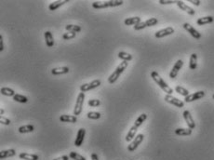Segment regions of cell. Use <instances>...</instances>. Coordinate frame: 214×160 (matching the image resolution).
Listing matches in <instances>:
<instances>
[{
  "label": "cell",
  "instance_id": "1",
  "mask_svg": "<svg viewBox=\"0 0 214 160\" xmlns=\"http://www.w3.org/2000/svg\"><path fill=\"white\" fill-rule=\"evenodd\" d=\"M151 78H153V80L158 85V87L164 91V92H166L168 95H171L172 93H173V89L163 80V78L159 76V74L157 73V72H155V71H153L152 73H151Z\"/></svg>",
  "mask_w": 214,
  "mask_h": 160
},
{
  "label": "cell",
  "instance_id": "2",
  "mask_svg": "<svg viewBox=\"0 0 214 160\" xmlns=\"http://www.w3.org/2000/svg\"><path fill=\"white\" fill-rule=\"evenodd\" d=\"M124 3L122 0H110V1H95L92 3V7L96 9L106 8H114L121 6Z\"/></svg>",
  "mask_w": 214,
  "mask_h": 160
},
{
  "label": "cell",
  "instance_id": "3",
  "mask_svg": "<svg viewBox=\"0 0 214 160\" xmlns=\"http://www.w3.org/2000/svg\"><path fill=\"white\" fill-rule=\"evenodd\" d=\"M127 67H128V62H120V64L116 67V69L113 72V74L108 78V82L110 84L115 83L116 80L118 79V78L120 77V75L126 70Z\"/></svg>",
  "mask_w": 214,
  "mask_h": 160
},
{
  "label": "cell",
  "instance_id": "4",
  "mask_svg": "<svg viewBox=\"0 0 214 160\" xmlns=\"http://www.w3.org/2000/svg\"><path fill=\"white\" fill-rule=\"evenodd\" d=\"M84 99H85V93L84 92H80L77 96L76 102H75V105L74 108V115L75 117L79 116L82 112V108H83V104H84Z\"/></svg>",
  "mask_w": 214,
  "mask_h": 160
},
{
  "label": "cell",
  "instance_id": "5",
  "mask_svg": "<svg viewBox=\"0 0 214 160\" xmlns=\"http://www.w3.org/2000/svg\"><path fill=\"white\" fill-rule=\"evenodd\" d=\"M101 84H102L101 80L95 79L91 81L90 83H86V84L81 85L80 86V90H81V92H86V91H89V90H91V89H94V88H98Z\"/></svg>",
  "mask_w": 214,
  "mask_h": 160
},
{
  "label": "cell",
  "instance_id": "6",
  "mask_svg": "<svg viewBox=\"0 0 214 160\" xmlns=\"http://www.w3.org/2000/svg\"><path fill=\"white\" fill-rule=\"evenodd\" d=\"M143 138H144L143 134H138V135L135 137V139L132 141V142H131L130 144H129V146H128V151H129V152H133V151H135V150L138 148V146L142 143V142L143 141Z\"/></svg>",
  "mask_w": 214,
  "mask_h": 160
},
{
  "label": "cell",
  "instance_id": "7",
  "mask_svg": "<svg viewBox=\"0 0 214 160\" xmlns=\"http://www.w3.org/2000/svg\"><path fill=\"white\" fill-rule=\"evenodd\" d=\"M182 27L194 38H196V39H200L201 38V34L196 30V29H195L190 23H187V22H185V23H183V25H182Z\"/></svg>",
  "mask_w": 214,
  "mask_h": 160
},
{
  "label": "cell",
  "instance_id": "8",
  "mask_svg": "<svg viewBox=\"0 0 214 160\" xmlns=\"http://www.w3.org/2000/svg\"><path fill=\"white\" fill-rule=\"evenodd\" d=\"M164 100H165L167 102H169V103H171V104H172V105H175L176 107H179V108H181V107H183V105H184V102H181V100H179L177 98L173 97L172 95H168V94H167V95L164 97Z\"/></svg>",
  "mask_w": 214,
  "mask_h": 160
},
{
  "label": "cell",
  "instance_id": "9",
  "mask_svg": "<svg viewBox=\"0 0 214 160\" xmlns=\"http://www.w3.org/2000/svg\"><path fill=\"white\" fill-rule=\"evenodd\" d=\"M205 96V91L200 90V91H196L193 94H189L187 97L184 98V102H191L196 100H200L201 98H203Z\"/></svg>",
  "mask_w": 214,
  "mask_h": 160
},
{
  "label": "cell",
  "instance_id": "10",
  "mask_svg": "<svg viewBox=\"0 0 214 160\" xmlns=\"http://www.w3.org/2000/svg\"><path fill=\"white\" fill-rule=\"evenodd\" d=\"M182 116H183V118L185 120V122H186L188 128H191V129H194V128H196V123H195V120L193 118L191 113H190L188 110H185V111L183 112Z\"/></svg>",
  "mask_w": 214,
  "mask_h": 160
},
{
  "label": "cell",
  "instance_id": "11",
  "mask_svg": "<svg viewBox=\"0 0 214 160\" xmlns=\"http://www.w3.org/2000/svg\"><path fill=\"white\" fill-rule=\"evenodd\" d=\"M182 65H183V62H182L181 60H178V61L175 62V64L173 65V67H172V69H171V73H170V78H171V79L176 78L179 71L181 69Z\"/></svg>",
  "mask_w": 214,
  "mask_h": 160
},
{
  "label": "cell",
  "instance_id": "12",
  "mask_svg": "<svg viewBox=\"0 0 214 160\" xmlns=\"http://www.w3.org/2000/svg\"><path fill=\"white\" fill-rule=\"evenodd\" d=\"M174 33V29L172 27H167V28H164L162 30H159L157 32H155V37L156 38H165V37H168V36H171Z\"/></svg>",
  "mask_w": 214,
  "mask_h": 160
},
{
  "label": "cell",
  "instance_id": "13",
  "mask_svg": "<svg viewBox=\"0 0 214 160\" xmlns=\"http://www.w3.org/2000/svg\"><path fill=\"white\" fill-rule=\"evenodd\" d=\"M85 135H86V129L85 128H79L78 131H77V134H76V138H75V141H74V145L76 147H80L84 142V138H85Z\"/></svg>",
  "mask_w": 214,
  "mask_h": 160
},
{
  "label": "cell",
  "instance_id": "14",
  "mask_svg": "<svg viewBox=\"0 0 214 160\" xmlns=\"http://www.w3.org/2000/svg\"><path fill=\"white\" fill-rule=\"evenodd\" d=\"M176 4H177V6H178L179 8H180L181 10H183V11L187 12L189 15H195L196 11H195L192 8H190L189 6H187V5H186L183 1H177V2H176Z\"/></svg>",
  "mask_w": 214,
  "mask_h": 160
},
{
  "label": "cell",
  "instance_id": "15",
  "mask_svg": "<svg viewBox=\"0 0 214 160\" xmlns=\"http://www.w3.org/2000/svg\"><path fill=\"white\" fill-rule=\"evenodd\" d=\"M67 73H69V68L66 67V66H64V67H56V68H53L51 70V74L54 75V76L65 75Z\"/></svg>",
  "mask_w": 214,
  "mask_h": 160
},
{
  "label": "cell",
  "instance_id": "16",
  "mask_svg": "<svg viewBox=\"0 0 214 160\" xmlns=\"http://www.w3.org/2000/svg\"><path fill=\"white\" fill-rule=\"evenodd\" d=\"M137 130H138V128H136L134 125L130 128V129L129 130V132H128V134H127V136H126V138H125V140L127 141V142H131L136 136V133H137Z\"/></svg>",
  "mask_w": 214,
  "mask_h": 160
},
{
  "label": "cell",
  "instance_id": "17",
  "mask_svg": "<svg viewBox=\"0 0 214 160\" xmlns=\"http://www.w3.org/2000/svg\"><path fill=\"white\" fill-rule=\"evenodd\" d=\"M16 155V151L14 149H8V150H3L0 152V158L5 159L8 158H12Z\"/></svg>",
  "mask_w": 214,
  "mask_h": 160
},
{
  "label": "cell",
  "instance_id": "18",
  "mask_svg": "<svg viewBox=\"0 0 214 160\" xmlns=\"http://www.w3.org/2000/svg\"><path fill=\"white\" fill-rule=\"evenodd\" d=\"M65 3H68V1H67V0L54 1V2H52V3H50V4L48 5V9H49V10H51V11H54V10H56L57 8H59L61 6L64 5Z\"/></svg>",
  "mask_w": 214,
  "mask_h": 160
},
{
  "label": "cell",
  "instance_id": "19",
  "mask_svg": "<svg viewBox=\"0 0 214 160\" xmlns=\"http://www.w3.org/2000/svg\"><path fill=\"white\" fill-rule=\"evenodd\" d=\"M214 18L212 16H206V17H202V18H199L197 21H196V23L197 25H205V24H208V23H211L213 22Z\"/></svg>",
  "mask_w": 214,
  "mask_h": 160
},
{
  "label": "cell",
  "instance_id": "20",
  "mask_svg": "<svg viewBox=\"0 0 214 160\" xmlns=\"http://www.w3.org/2000/svg\"><path fill=\"white\" fill-rule=\"evenodd\" d=\"M45 40H46V45L48 48H51V47L54 46V38H53V36H52L51 32L47 31L45 33Z\"/></svg>",
  "mask_w": 214,
  "mask_h": 160
},
{
  "label": "cell",
  "instance_id": "21",
  "mask_svg": "<svg viewBox=\"0 0 214 160\" xmlns=\"http://www.w3.org/2000/svg\"><path fill=\"white\" fill-rule=\"evenodd\" d=\"M59 119L61 122H65V123H76L77 121L75 116H69V115H62Z\"/></svg>",
  "mask_w": 214,
  "mask_h": 160
},
{
  "label": "cell",
  "instance_id": "22",
  "mask_svg": "<svg viewBox=\"0 0 214 160\" xmlns=\"http://www.w3.org/2000/svg\"><path fill=\"white\" fill-rule=\"evenodd\" d=\"M141 22V18L140 17H131V18H127L124 21L125 25H136Z\"/></svg>",
  "mask_w": 214,
  "mask_h": 160
},
{
  "label": "cell",
  "instance_id": "23",
  "mask_svg": "<svg viewBox=\"0 0 214 160\" xmlns=\"http://www.w3.org/2000/svg\"><path fill=\"white\" fill-rule=\"evenodd\" d=\"M19 158L23 160H38L39 157L36 154H28V153H21Z\"/></svg>",
  "mask_w": 214,
  "mask_h": 160
},
{
  "label": "cell",
  "instance_id": "24",
  "mask_svg": "<svg viewBox=\"0 0 214 160\" xmlns=\"http://www.w3.org/2000/svg\"><path fill=\"white\" fill-rule=\"evenodd\" d=\"M197 67V55L196 53H193L190 56V61H189V68L191 70H195Z\"/></svg>",
  "mask_w": 214,
  "mask_h": 160
},
{
  "label": "cell",
  "instance_id": "25",
  "mask_svg": "<svg viewBox=\"0 0 214 160\" xmlns=\"http://www.w3.org/2000/svg\"><path fill=\"white\" fill-rule=\"evenodd\" d=\"M193 129L191 128H177L175 129V134L178 136H189L192 134Z\"/></svg>",
  "mask_w": 214,
  "mask_h": 160
},
{
  "label": "cell",
  "instance_id": "26",
  "mask_svg": "<svg viewBox=\"0 0 214 160\" xmlns=\"http://www.w3.org/2000/svg\"><path fill=\"white\" fill-rule=\"evenodd\" d=\"M34 129H35V128L33 125H25V126L20 127L18 130L20 133H30V132H33Z\"/></svg>",
  "mask_w": 214,
  "mask_h": 160
},
{
  "label": "cell",
  "instance_id": "27",
  "mask_svg": "<svg viewBox=\"0 0 214 160\" xmlns=\"http://www.w3.org/2000/svg\"><path fill=\"white\" fill-rule=\"evenodd\" d=\"M118 58L123 60V62H130V61L132 60V55L130 54V53L124 52V51H120L118 53Z\"/></svg>",
  "mask_w": 214,
  "mask_h": 160
},
{
  "label": "cell",
  "instance_id": "28",
  "mask_svg": "<svg viewBox=\"0 0 214 160\" xmlns=\"http://www.w3.org/2000/svg\"><path fill=\"white\" fill-rule=\"evenodd\" d=\"M1 94L5 95V96H8V97H14L16 93L10 88H1Z\"/></svg>",
  "mask_w": 214,
  "mask_h": 160
},
{
  "label": "cell",
  "instance_id": "29",
  "mask_svg": "<svg viewBox=\"0 0 214 160\" xmlns=\"http://www.w3.org/2000/svg\"><path fill=\"white\" fill-rule=\"evenodd\" d=\"M13 100L20 103H26L28 102V98L26 96H23L21 94H15V96L13 97Z\"/></svg>",
  "mask_w": 214,
  "mask_h": 160
},
{
  "label": "cell",
  "instance_id": "30",
  "mask_svg": "<svg viewBox=\"0 0 214 160\" xmlns=\"http://www.w3.org/2000/svg\"><path fill=\"white\" fill-rule=\"evenodd\" d=\"M147 119V115L146 114H142L137 119L135 120V122H134V126L136 127V128H139V127H141L142 125H143V123L145 121V120Z\"/></svg>",
  "mask_w": 214,
  "mask_h": 160
},
{
  "label": "cell",
  "instance_id": "31",
  "mask_svg": "<svg viewBox=\"0 0 214 160\" xmlns=\"http://www.w3.org/2000/svg\"><path fill=\"white\" fill-rule=\"evenodd\" d=\"M65 29L68 32H73V33H78L81 31V27L79 25H75V24H68L65 26Z\"/></svg>",
  "mask_w": 214,
  "mask_h": 160
},
{
  "label": "cell",
  "instance_id": "32",
  "mask_svg": "<svg viewBox=\"0 0 214 160\" xmlns=\"http://www.w3.org/2000/svg\"><path fill=\"white\" fill-rule=\"evenodd\" d=\"M175 91H176L177 93H179L180 95L183 96V97H187V96L189 95V91H188L186 88H182V87H181V86H177V87L175 88Z\"/></svg>",
  "mask_w": 214,
  "mask_h": 160
},
{
  "label": "cell",
  "instance_id": "33",
  "mask_svg": "<svg viewBox=\"0 0 214 160\" xmlns=\"http://www.w3.org/2000/svg\"><path fill=\"white\" fill-rule=\"evenodd\" d=\"M88 118L89 119H99L101 118V114L99 112H89L88 115H87Z\"/></svg>",
  "mask_w": 214,
  "mask_h": 160
},
{
  "label": "cell",
  "instance_id": "34",
  "mask_svg": "<svg viewBox=\"0 0 214 160\" xmlns=\"http://www.w3.org/2000/svg\"><path fill=\"white\" fill-rule=\"evenodd\" d=\"M157 22H158V21H157V19H155V18H150V19H148L147 21H145L146 27L155 26V25L157 24Z\"/></svg>",
  "mask_w": 214,
  "mask_h": 160
},
{
  "label": "cell",
  "instance_id": "35",
  "mask_svg": "<svg viewBox=\"0 0 214 160\" xmlns=\"http://www.w3.org/2000/svg\"><path fill=\"white\" fill-rule=\"evenodd\" d=\"M69 157H70V158L74 160H87L86 158H84L83 156H81V155L75 153V152H71L69 154Z\"/></svg>",
  "mask_w": 214,
  "mask_h": 160
},
{
  "label": "cell",
  "instance_id": "36",
  "mask_svg": "<svg viewBox=\"0 0 214 160\" xmlns=\"http://www.w3.org/2000/svg\"><path fill=\"white\" fill-rule=\"evenodd\" d=\"M101 104V102L99 100H96V99H92V100H89V102H88V105L90 106V107H97Z\"/></svg>",
  "mask_w": 214,
  "mask_h": 160
},
{
  "label": "cell",
  "instance_id": "37",
  "mask_svg": "<svg viewBox=\"0 0 214 160\" xmlns=\"http://www.w3.org/2000/svg\"><path fill=\"white\" fill-rule=\"evenodd\" d=\"M74 38H75V33H73V32H67L63 35V38L64 40L73 39Z\"/></svg>",
  "mask_w": 214,
  "mask_h": 160
},
{
  "label": "cell",
  "instance_id": "38",
  "mask_svg": "<svg viewBox=\"0 0 214 160\" xmlns=\"http://www.w3.org/2000/svg\"><path fill=\"white\" fill-rule=\"evenodd\" d=\"M146 27V24H145V22H141L140 23L136 24L134 26V30L136 31H139V30H142V29H144Z\"/></svg>",
  "mask_w": 214,
  "mask_h": 160
},
{
  "label": "cell",
  "instance_id": "39",
  "mask_svg": "<svg viewBox=\"0 0 214 160\" xmlns=\"http://www.w3.org/2000/svg\"><path fill=\"white\" fill-rule=\"evenodd\" d=\"M177 1H173V0H159L158 3L161 5H170V4H174Z\"/></svg>",
  "mask_w": 214,
  "mask_h": 160
},
{
  "label": "cell",
  "instance_id": "40",
  "mask_svg": "<svg viewBox=\"0 0 214 160\" xmlns=\"http://www.w3.org/2000/svg\"><path fill=\"white\" fill-rule=\"evenodd\" d=\"M0 123L3 124V125H9L10 124V120L7 118H4V117H0Z\"/></svg>",
  "mask_w": 214,
  "mask_h": 160
},
{
  "label": "cell",
  "instance_id": "41",
  "mask_svg": "<svg viewBox=\"0 0 214 160\" xmlns=\"http://www.w3.org/2000/svg\"><path fill=\"white\" fill-rule=\"evenodd\" d=\"M4 49V43H3V38L0 35V51H2Z\"/></svg>",
  "mask_w": 214,
  "mask_h": 160
},
{
  "label": "cell",
  "instance_id": "42",
  "mask_svg": "<svg viewBox=\"0 0 214 160\" xmlns=\"http://www.w3.org/2000/svg\"><path fill=\"white\" fill-rule=\"evenodd\" d=\"M69 158H70V157H68V156H63V157H61V158H58L53 160H69Z\"/></svg>",
  "mask_w": 214,
  "mask_h": 160
},
{
  "label": "cell",
  "instance_id": "43",
  "mask_svg": "<svg viewBox=\"0 0 214 160\" xmlns=\"http://www.w3.org/2000/svg\"><path fill=\"white\" fill-rule=\"evenodd\" d=\"M91 160H99L98 155H97V154H95V153H93V154L91 155Z\"/></svg>",
  "mask_w": 214,
  "mask_h": 160
},
{
  "label": "cell",
  "instance_id": "44",
  "mask_svg": "<svg viewBox=\"0 0 214 160\" xmlns=\"http://www.w3.org/2000/svg\"><path fill=\"white\" fill-rule=\"evenodd\" d=\"M190 2L193 3V4L196 5V6H199V5H200V1H199V0H196H196H190Z\"/></svg>",
  "mask_w": 214,
  "mask_h": 160
},
{
  "label": "cell",
  "instance_id": "45",
  "mask_svg": "<svg viewBox=\"0 0 214 160\" xmlns=\"http://www.w3.org/2000/svg\"><path fill=\"white\" fill-rule=\"evenodd\" d=\"M4 113H5V110L3 108H1L0 109V115H4Z\"/></svg>",
  "mask_w": 214,
  "mask_h": 160
},
{
  "label": "cell",
  "instance_id": "46",
  "mask_svg": "<svg viewBox=\"0 0 214 160\" xmlns=\"http://www.w3.org/2000/svg\"><path fill=\"white\" fill-rule=\"evenodd\" d=\"M212 99H213V100H214V94H213V95H212Z\"/></svg>",
  "mask_w": 214,
  "mask_h": 160
}]
</instances>
